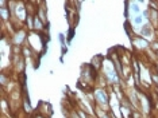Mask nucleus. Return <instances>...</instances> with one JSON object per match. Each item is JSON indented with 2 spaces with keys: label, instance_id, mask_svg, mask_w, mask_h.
<instances>
[{
  "label": "nucleus",
  "instance_id": "f257e3e1",
  "mask_svg": "<svg viewBox=\"0 0 158 118\" xmlns=\"http://www.w3.org/2000/svg\"><path fill=\"white\" fill-rule=\"evenodd\" d=\"M27 42L30 43V47H31L30 50H31V52H41V50L45 48L44 36H42V34H39V32L33 31L31 34H28Z\"/></svg>",
  "mask_w": 158,
  "mask_h": 118
},
{
  "label": "nucleus",
  "instance_id": "f03ea898",
  "mask_svg": "<svg viewBox=\"0 0 158 118\" xmlns=\"http://www.w3.org/2000/svg\"><path fill=\"white\" fill-rule=\"evenodd\" d=\"M38 109H39V114H41L42 117H45V118H50V117H52L53 109H52V106H50V103L41 102V103H39V106H38Z\"/></svg>",
  "mask_w": 158,
  "mask_h": 118
}]
</instances>
